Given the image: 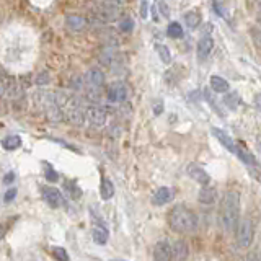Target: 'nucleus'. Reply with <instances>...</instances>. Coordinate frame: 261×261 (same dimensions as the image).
Listing matches in <instances>:
<instances>
[{"instance_id": "obj_21", "label": "nucleus", "mask_w": 261, "mask_h": 261, "mask_svg": "<svg viewBox=\"0 0 261 261\" xmlns=\"http://www.w3.org/2000/svg\"><path fill=\"white\" fill-rule=\"evenodd\" d=\"M2 146L5 150H15V149H18L21 146V139L18 136H8L2 141Z\"/></svg>"}, {"instance_id": "obj_30", "label": "nucleus", "mask_w": 261, "mask_h": 261, "mask_svg": "<svg viewBox=\"0 0 261 261\" xmlns=\"http://www.w3.org/2000/svg\"><path fill=\"white\" fill-rule=\"evenodd\" d=\"M122 2H124V0H98V3L110 5V7H119Z\"/></svg>"}, {"instance_id": "obj_39", "label": "nucleus", "mask_w": 261, "mask_h": 261, "mask_svg": "<svg viewBox=\"0 0 261 261\" xmlns=\"http://www.w3.org/2000/svg\"><path fill=\"white\" fill-rule=\"evenodd\" d=\"M258 150H260V152H261V139H260V141H258Z\"/></svg>"}, {"instance_id": "obj_37", "label": "nucleus", "mask_w": 261, "mask_h": 261, "mask_svg": "<svg viewBox=\"0 0 261 261\" xmlns=\"http://www.w3.org/2000/svg\"><path fill=\"white\" fill-rule=\"evenodd\" d=\"M255 106L261 111V93H258V95H255Z\"/></svg>"}, {"instance_id": "obj_29", "label": "nucleus", "mask_w": 261, "mask_h": 261, "mask_svg": "<svg viewBox=\"0 0 261 261\" xmlns=\"http://www.w3.org/2000/svg\"><path fill=\"white\" fill-rule=\"evenodd\" d=\"M15 196H17V189H15V188L8 189L7 193L3 194V201H5V202H10V201H13V199H15Z\"/></svg>"}, {"instance_id": "obj_14", "label": "nucleus", "mask_w": 261, "mask_h": 261, "mask_svg": "<svg viewBox=\"0 0 261 261\" xmlns=\"http://www.w3.org/2000/svg\"><path fill=\"white\" fill-rule=\"evenodd\" d=\"M212 47H214V39L211 38L209 35H204L202 38L198 41V54L201 57H207L211 54V51H212Z\"/></svg>"}, {"instance_id": "obj_7", "label": "nucleus", "mask_w": 261, "mask_h": 261, "mask_svg": "<svg viewBox=\"0 0 261 261\" xmlns=\"http://www.w3.org/2000/svg\"><path fill=\"white\" fill-rule=\"evenodd\" d=\"M211 131H212V136H214L216 139L219 141V142L222 144V146L227 149L228 152H232V153H235V152H237V147H238V146H237L235 142H233L232 137H228V136L225 134V131L219 129V127H212Z\"/></svg>"}, {"instance_id": "obj_33", "label": "nucleus", "mask_w": 261, "mask_h": 261, "mask_svg": "<svg viewBox=\"0 0 261 261\" xmlns=\"http://www.w3.org/2000/svg\"><path fill=\"white\" fill-rule=\"evenodd\" d=\"M13 180H15V173H13V172H8V173L3 177V185H10V183H13Z\"/></svg>"}, {"instance_id": "obj_16", "label": "nucleus", "mask_w": 261, "mask_h": 261, "mask_svg": "<svg viewBox=\"0 0 261 261\" xmlns=\"http://www.w3.org/2000/svg\"><path fill=\"white\" fill-rule=\"evenodd\" d=\"M100 194H101V198H103V201H110L111 198H113L114 196V185L111 183V180H108V178L101 180Z\"/></svg>"}, {"instance_id": "obj_22", "label": "nucleus", "mask_w": 261, "mask_h": 261, "mask_svg": "<svg viewBox=\"0 0 261 261\" xmlns=\"http://www.w3.org/2000/svg\"><path fill=\"white\" fill-rule=\"evenodd\" d=\"M185 21L189 28H193V30L198 28V26L201 25V13L199 12H188L185 15Z\"/></svg>"}, {"instance_id": "obj_11", "label": "nucleus", "mask_w": 261, "mask_h": 261, "mask_svg": "<svg viewBox=\"0 0 261 261\" xmlns=\"http://www.w3.org/2000/svg\"><path fill=\"white\" fill-rule=\"evenodd\" d=\"M108 237H110L108 228H106L101 222L95 224V227H93V230H92L93 242L97 243V245H105L106 242H108Z\"/></svg>"}, {"instance_id": "obj_10", "label": "nucleus", "mask_w": 261, "mask_h": 261, "mask_svg": "<svg viewBox=\"0 0 261 261\" xmlns=\"http://www.w3.org/2000/svg\"><path fill=\"white\" fill-rule=\"evenodd\" d=\"M198 199L201 204H207V206L214 204V202L217 201V189L212 188V186H209V185H204L199 191Z\"/></svg>"}, {"instance_id": "obj_5", "label": "nucleus", "mask_w": 261, "mask_h": 261, "mask_svg": "<svg viewBox=\"0 0 261 261\" xmlns=\"http://www.w3.org/2000/svg\"><path fill=\"white\" fill-rule=\"evenodd\" d=\"M42 198H44L47 206H51L52 209L61 207L64 202L62 193L57 188H54V186H46V188H42Z\"/></svg>"}, {"instance_id": "obj_8", "label": "nucleus", "mask_w": 261, "mask_h": 261, "mask_svg": "<svg viewBox=\"0 0 261 261\" xmlns=\"http://www.w3.org/2000/svg\"><path fill=\"white\" fill-rule=\"evenodd\" d=\"M153 258L160 260V261H167L170 258H173V248L168 242H158L153 248Z\"/></svg>"}, {"instance_id": "obj_23", "label": "nucleus", "mask_w": 261, "mask_h": 261, "mask_svg": "<svg viewBox=\"0 0 261 261\" xmlns=\"http://www.w3.org/2000/svg\"><path fill=\"white\" fill-rule=\"evenodd\" d=\"M224 105L228 106L230 110H235L238 105H240V97H238L237 92L233 93H227L225 97H224Z\"/></svg>"}, {"instance_id": "obj_20", "label": "nucleus", "mask_w": 261, "mask_h": 261, "mask_svg": "<svg viewBox=\"0 0 261 261\" xmlns=\"http://www.w3.org/2000/svg\"><path fill=\"white\" fill-rule=\"evenodd\" d=\"M167 35H168V38L178 39L183 36V28H181V25L178 23V21H172L167 28Z\"/></svg>"}, {"instance_id": "obj_9", "label": "nucleus", "mask_w": 261, "mask_h": 261, "mask_svg": "<svg viewBox=\"0 0 261 261\" xmlns=\"http://www.w3.org/2000/svg\"><path fill=\"white\" fill-rule=\"evenodd\" d=\"M87 119L92 122L93 126L100 127L106 122V113L101 108H98V106H90L87 110Z\"/></svg>"}, {"instance_id": "obj_27", "label": "nucleus", "mask_w": 261, "mask_h": 261, "mask_svg": "<svg viewBox=\"0 0 261 261\" xmlns=\"http://www.w3.org/2000/svg\"><path fill=\"white\" fill-rule=\"evenodd\" d=\"M44 175H46V180L51 181V183H56V181L59 180V175L56 173V170L52 168V167H47L46 172H44Z\"/></svg>"}, {"instance_id": "obj_24", "label": "nucleus", "mask_w": 261, "mask_h": 261, "mask_svg": "<svg viewBox=\"0 0 261 261\" xmlns=\"http://www.w3.org/2000/svg\"><path fill=\"white\" fill-rule=\"evenodd\" d=\"M155 51L158 52V56H160V59L163 64H170L172 62V52H170V49L167 46L163 44H155Z\"/></svg>"}, {"instance_id": "obj_1", "label": "nucleus", "mask_w": 261, "mask_h": 261, "mask_svg": "<svg viewBox=\"0 0 261 261\" xmlns=\"http://www.w3.org/2000/svg\"><path fill=\"white\" fill-rule=\"evenodd\" d=\"M238 217H240V194L237 191H227L221 202L219 224L225 232H233L238 227Z\"/></svg>"}, {"instance_id": "obj_26", "label": "nucleus", "mask_w": 261, "mask_h": 261, "mask_svg": "<svg viewBox=\"0 0 261 261\" xmlns=\"http://www.w3.org/2000/svg\"><path fill=\"white\" fill-rule=\"evenodd\" d=\"M119 30L122 31V33H131V31L134 30V20L129 18V17L122 18L121 23H119Z\"/></svg>"}, {"instance_id": "obj_31", "label": "nucleus", "mask_w": 261, "mask_h": 261, "mask_svg": "<svg viewBox=\"0 0 261 261\" xmlns=\"http://www.w3.org/2000/svg\"><path fill=\"white\" fill-rule=\"evenodd\" d=\"M147 15H149V3H147V0H142V3H141V17L147 18Z\"/></svg>"}, {"instance_id": "obj_15", "label": "nucleus", "mask_w": 261, "mask_h": 261, "mask_svg": "<svg viewBox=\"0 0 261 261\" xmlns=\"http://www.w3.org/2000/svg\"><path fill=\"white\" fill-rule=\"evenodd\" d=\"M211 88L214 90L216 93H227L228 92V82L221 75H212L211 77Z\"/></svg>"}, {"instance_id": "obj_17", "label": "nucleus", "mask_w": 261, "mask_h": 261, "mask_svg": "<svg viewBox=\"0 0 261 261\" xmlns=\"http://www.w3.org/2000/svg\"><path fill=\"white\" fill-rule=\"evenodd\" d=\"M87 77H88V83L95 88H100L101 85L105 83V74L101 72L100 69H92V71L87 74Z\"/></svg>"}, {"instance_id": "obj_6", "label": "nucleus", "mask_w": 261, "mask_h": 261, "mask_svg": "<svg viewBox=\"0 0 261 261\" xmlns=\"http://www.w3.org/2000/svg\"><path fill=\"white\" fill-rule=\"evenodd\" d=\"M186 173L189 175V178L191 180H194L196 183H199V185H209L211 183V177L207 175V172L202 167H199L198 163H189L188 165V168H186Z\"/></svg>"}, {"instance_id": "obj_2", "label": "nucleus", "mask_w": 261, "mask_h": 261, "mask_svg": "<svg viewBox=\"0 0 261 261\" xmlns=\"http://www.w3.org/2000/svg\"><path fill=\"white\" fill-rule=\"evenodd\" d=\"M168 225L173 232L180 235L193 233L198 227V217L193 211H189L186 206H175L168 214Z\"/></svg>"}, {"instance_id": "obj_18", "label": "nucleus", "mask_w": 261, "mask_h": 261, "mask_svg": "<svg viewBox=\"0 0 261 261\" xmlns=\"http://www.w3.org/2000/svg\"><path fill=\"white\" fill-rule=\"evenodd\" d=\"M173 258L175 260H186L188 258V245L185 240H177L173 243Z\"/></svg>"}, {"instance_id": "obj_38", "label": "nucleus", "mask_w": 261, "mask_h": 261, "mask_svg": "<svg viewBox=\"0 0 261 261\" xmlns=\"http://www.w3.org/2000/svg\"><path fill=\"white\" fill-rule=\"evenodd\" d=\"M162 111H163V108H162V101H157V108L153 106V113H155V114H160Z\"/></svg>"}, {"instance_id": "obj_3", "label": "nucleus", "mask_w": 261, "mask_h": 261, "mask_svg": "<svg viewBox=\"0 0 261 261\" xmlns=\"http://www.w3.org/2000/svg\"><path fill=\"white\" fill-rule=\"evenodd\" d=\"M253 235H255V225H253L252 221L245 219L242 222H238V227H237V243H238V247L248 248L253 242Z\"/></svg>"}, {"instance_id": "obj_19", "label": "nucleus", "mask_w": 261, "mask_h": 261, "mask_svg": "<svg viewBox=\"0 0 261 261\" xmlns=\"http://www.w3.org/2000/svg\"><path fill=\"white\" fill-rule=\"evenodd\" d=\"M235 155L240 158V160L243 163H247V165H252V167H257L258 162H257V158L253 157V153H250L247 149L242 147V146H238L237 147V152H235Z\"/></svg>"}, {"instance_id": "obj_4", "label": "nucleus", "mask_w": 261, "mask_h": 261, "mask_svg": "<svg viewBox=\"0 0 261 261\" xmlns=\"http://www.w3.org/2000/svg\"><path fill=\"white\" fill-rule=\"evenodd\" d=\"M127 95H129V90L122 82H113L108 87V92H106V97L111 103H122V101L127 100Z\"/></svg>"}, {"instance_id": "obj_32", "label": "nucleus", "mask_w": 261, "mask_h": 261, "mask_svg": "<svg viewBox=\"0 0 261 261\" xmlns=\"http://www.w3.org/2000/svg\"><path fill=\"white\" fill-rule=\"evenodd\" d=\"M71 191H72V198H74V199H78V198L82 196V189L78 188L77 185H74L72 188H71Z\"/></svg>"}, {"instance_id": "obj_34", "label": "nucleus", "mask_w": 261, "mask_h": 261, "mask_svg": "<svg viewBox=\"0 0 261 261\" xmlns=\"http://www.w3.org/2000/svg\"><path fill=\"white\" fill-rule=\"evenodd\" d=\"M158 5H160V10H162L163 17H168V15H170V8L167 7V5H165L163 0H160V2H158Z\"/></svg>"}, {"instance_id": "obj_36", "label": "nucleus", "mask_w": 261, "mask_h": 261, "mask_svg": "<svg viewBox=\"0 0 261 261\" xmlns=\"http://www.w3.org/2000/svg\"><path fill=\"white\" fill-rule=\"evenodd\" d=\"M214 8H216V12L219 13V17H225V12H224L222 7H219V3L217 2H214Z\"/></svg>"}, {"instance_id": "obj_12", "label": "nucleus", "mask_w": 261, "mask_h": 261, "mask_svg": "<svg viewBox=\"0 0 261 261\" xmlns=\"http://www.w3.org/2000/svg\"><path fill=\"white\" fill-rule=\"evenodd\" d=\"M172 196H173L172 189L162 186V188H158V189L155 191V194H153L152 204H153V206H165L167 202L172 201Z\"/></svg>"}, {"instance_id": "obj_25", "label": "nucleus", "mask_w": 261, "mask_h": 261, "mask_svg": "<svg viewBox=\"0 0 261 261\" xmlns=\"http://www.w3.org/2000/svg\"><path fill=\"white\" fill-rule=\"evenodd\" d=\"M204 98H206L207 101H209L211 106H212V110H214L217 114H221V116L225 114V113H224V111L219 108V105H217V101H216V98H214V95L211 93V90H207V88L204 90Z\"/></svg>"}, {"instance_id": "obj_28", "label": "nucleus", "mask_w": 261, "mask_h": 261, "mask_svg": "<svg viewBox=\"0 0 261 261\" xmlns=\"http://www.w3.org/2000/svg\"><path fill=\"white\" fill-rule=\"evenodd\" d=\"M52 253H54V257L57 260H69L67 252L64 248H61V247H54V248H52Z\"/></svg>"}, {"instance_id": "obj_13", "label": "nucleus", "mask_w": 261, "mask_h": 261, "mask_svg": "<svg viewBox=\"0 0 261 261\" xmlns=\"http://www.w3.org/2000/svg\"><path fill=\"white\" fill-rule=\"evenodd\" d=\"M66 25H67V28H71L72 31H82L85 26H87V20H85L82 15H67Z\"/></svg>"}, {"instance_id": "obj_35", "label": "nucleus", "mask_w": 261, "mask_h": 261, "mask_svg": "<svg viewBox=\"0 0 261 261\" xmlns=\"http://www.w3.org/2000/svg\"><path fill=\"white\" fill-rule=\"evenodd\" d=\"M36 83H39V85L47 83V74H41V75L36 77Z\"/></svg>"}]
</instances>
